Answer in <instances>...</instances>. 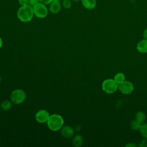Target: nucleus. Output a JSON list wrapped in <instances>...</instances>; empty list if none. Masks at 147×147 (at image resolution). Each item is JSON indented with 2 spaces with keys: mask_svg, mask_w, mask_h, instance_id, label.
<instances>
[{
  "mask_svg": "<svg viewBox=\"0 0 147 147\" xmlns=\"http://www.w3.org/2000/svg\"><path fill=\"white\" fill-rule=\"evenodd\" d=\"M145 119H146V115L143 111H138L136 113V119L138 122L141 123V124L142 123H144V122L145 121Z\"/></svg>",
  "mask_w": 147,
  "mask_h": 147,
  "instance_id": "13",
  "label": "nucleus"
},
{
  "mask_svg": "<svg viewBox=\"0 0 147 147\" xmlns=\"http://www.w3.org/2000/svg\"><path fill=\"white\" fill-rule=\"evenodd\" d=\"M49 116L50 115L48 111L45 110H40L36 114L35 117L38 122L42 123L47 122Z\"/></svg>",
  "mask_w": 147,
  "mask_h": 147,
  "instance_id": "7",
  "label": "nucleus"
},
{
  "mask_svg": "<svg viewBox=\"0 0 147 147\" xmlns=\"http://www.w3.org/2000/svg\"><path fill=\"white\" fill-rule=\"evenodd\" d=\"M143 36L145 39L147 40V28L144 30V33H143Z\"/></svg>",
  "mask_w": 147,
  "mask_h": 147,
  "instance_id": "24",
  "label": "nucleus"
},
{
  "mask_svg": "<svg viewBox=\"0 0 147 147\" xmlns=\"http://www.w3.org/2000/svg\"><path fill=\"white\" fill-rule=\"evenodd\" d=\"M118 89L122 94L127 95L133 91L134 86L130 82L125 80L118 84Z\"/></svg>",
  "mask_w": 147,
  "mask_h": 147,
  "instance_id": "6",
  "label": "nucleus"
},
{
  "mask_svg": "<svg viewBox=\"0 0 147 147\" xmlns=\"http://www.w3.org/2000/svg\"><path fill=\"white\" fill-rule=\"evenodd\" d=\"M137 51L142 53L147 52V40L144 39L139 41L137 45Z\"/></svg>",
  "mask_w": 147,
  "mask_h": 147,
  "instance_id": "11",
  "label": "nucleus"
},
{
  "mask_svg": "<svg viewBox=\"0 0 147 147\" xmlns=\"http://www.w3.org/2000/svg\"><path fill=\"white\" fill-rule=\"evenodd\" d=\"M49 5V10L53 14H57L61 10V3L60 0H52Z\"/></svg>",
  "mask_w": 147,
  "mask_h": 147,
  "instance_id": "8",
  "label": "nucleus"
},
{
  "mask_svg": "<svg viewBox=\"0 0 147 147\" xmlns=\"http://www.w3.org/2000/svg\"><path fill=\"white\" fill-rule=\"evenodd\" d=\"M102 90L107 94H112L118 88V84L113 79L105 80L102 84Z\"/></svg>",
  "mask_w": 147,
  "mask_h": 147,
  "instance_id": "3",
  "label": "nucleus"
},
{
  "mask_svg": "<svg viewBox=\"0 0 147 147\" xmlns=\"http://www.w3.org/2000/svg\"><path fill=\"white\" fill-rule=\"evenodd\" d=\"M18 3L21 6L29 5V0H18Z\"/></svg>",
  "mask_w": 147,
  "mask_h": 147,
  "instance_id": "19",
  "label": "nucleus"
},
{
  "mask_svg": "<svg viewBox=\"0 0 147 147\" xmlns=\"http://www.w3.org/2000/svg\"><path fill=\"white\" fill-rule=\"evenodd\" d=\"M61 134L64 138H69L73 136L74 130L71 127L69 126H65L61 128Z\"/></svg>",
  "mask_w": 147,
  "mask_h": 147,
  "instance_id": "9",
  "label": "nucleus"
},
{
  "mask_svg": "<svg viewBox=\"0 0 147 147\" xmlns=\"http://www.w3.org/2000/svg\"><path fill=\"white\" fill-rule=\"evenodd\" d=\"M34 15L39 18H45L48 13V9L45 5L38 2L33 6Z\"/></svg>",
  "mask_w": 147,
  "mask_h": 147,
  "instance_id": "5",
  "label": "nucleus"
},
{
  "mask_svg": "<svg viewBox=\"0 0 147 147\" xmlns=\"http://www.w3.org/2000/svg\"><path fill=\"white\" fill-rule=\"evenodd\" d=\"M138 146L140 147H147V141L146 140H142L138 144Z\"/></svg>",
  "mask_w": 147,
  "mask_h": 147,
  "instance_id": "20",
  "label": "nucleus"
},
{
  "mask_svg": "<svg viewBox=\"0 0 147 147\" xmlns=\"http://www.w3.org/2000/svg\"><path fill=\"white\" fill-rule=\"evenodd\" d=\"M114 79L115 80V81L119 84L120 83H121L122 82H123V81H125V76L123 73L121 72H119L117 73L114 78Z\"/></svg>",
  "mask_w": 147,
  "mask_h": 147,
  "instance_id": "14",
  "label": "nucleus"
},
{
  "mask_svg": "<svg viewBox=\"0 0 147 147\" xmlns=\"http://www.w3.org/2000/svg\"><path fill=\"white\" fill-rule=\"evenodd\" d=\"M74 1H81V0H72Z\"/></svg>",
  "mask_w": 147,
  "mask_h": 147,
  "instance_id": "26",
  "label": "nucleus"
},
{
  "mask_svg": "<svg viewBox=\"0 0 147 147\" xmlns=\"http://www.w3.org/2000/svg\"><path fill=\"white\" fill-rule=\"evenodd\" d=\"M83 6L88 10L94 9L96 5V0H81Z\"/></svg>",
  "mask_w": 147,
  "mask_h": 147,
  "instance_id": "10",
  "label": "nucleus"
},
{
  "mask_svg": "<svg viewBox=\"0 0 147 147\" xmlns=\"http://www.w3.org/2000/svg\"><path fill=\"white\" fill-rule=\"evenodd\" d=\"M38 2L42 3L44 5H49V3L52 1V0H38Z\"/></svg>",
  "mask_w": 147,
  "mask_h": 147,
  "instance_id": "21",
  "label": "nucleus"
},
{
  "mask_svg": "<svg viewBox=\"0 0 147 147\" xmlns=\"http://www.w3.org/2000/svg\"><path fill=\"white\" fill-rule=\"evenodd\" d=\"M25 99L26 94L22 90L16 89L11 93L10 99L11 102L15 104H20L22 103Z\"/></svg>",
  "mask_w": 147,
  "mask_h": 147,
  "instance_id": "4",
  "label": "nucleus"
},
{
  "mask_svg": "<svg viewBox=\"0 0 147 147\" xmlns=\"http://www.w3.org/2000/svg\"><path fill=\"white\" fill-rule=\"evenodd\" d=\"M17 14L21 21L23 22H29L34 16L33 7L29 5L21 6L17 11Z\"/></svg>",
  "mask_w": 147,
  "mask_h": 147,
  "instance_id": "1",
  "label": "nucleus"
},
{
  "mask_svg": "<svg viewBox=\"0 0 147 147\" xmlns=\"http://www.w3.org/2000/svg\"><path fill=\"white\" fill-rule=\"evenodd\" d=\"M62 5L65 9H69L72 6V2L71 0H63Z\"/></svg>",
  "mask_w": 147,
  "mask_h": 147,
  "instance_id": "18",
  "label": "nucleus"
},
{
  "mask_svg": "<svg viewBox=\"0 0 147 147\" xmlns=\"http://www.w3.org/2000/svg\"><path fill=\"white\" fill-rule=\"evenodd\" d=\"M1 76H0V82H1Z\"/></svg>",
  "mask_w": 147,
  "mask_h": 147,
  "instance_id": "27",
  "label": "nucleus"
},
{
  "mask_svg": "<svg viewBox=\"0 0 147 147\" xmlns=\"http://www.w3.org/2000/svg\"><path fill=\"white\" fill-rule=\"evenodd\" d=\"M83 143V138L79 134L76 135L72 140L73 145L76 147H79L82 145Z\"/></svg>",
  "mask_w": 147,
  "mask_h": 147,
  "instance_id": "12",
  "label": "nucleus"
},
{
  "mask_svg": "<svg viewBox=\"0 0 147 147\" xmlns=\"http://www.w3.org/2000/svg\"><path fill=\"white\" fill-rule=\"evenodd\" d=\"M2 45H3V41H2V38L0 37V48L2 47Z\"/></svg>",
  "mask_w": 147,
  "mask_h": 147,
  "instance_id": "25",
  "label": "nucleus"
},
{
  "mask_svg": "<svg viewBox=\"0 0 147 147\" xmlns=\"http://www.w3.org/2000/svg\"><path fill=\"white\" fill-rule=\"evenodd\" d=\"M139 130L141 136L144 138H147V123L141 125Z\"/></svg>",
  "mask_w": 147,
  "mask_h": 147,
  "instance_id": "16",
  "label": "nucleus"
},
{
  "mask_svg": "<svg viewBox=\"0 0 147 147\" xmlns=\"http://www.w3.org/2000/svg\"><path fill=\"white\" fill-rule=\"evenodd\" d=\"M12 106L11 102L8 100H3L1 104V107L2 110L5 111H7L11 109Z\"/></svg>",
  "mask_w": 147,
  "mask_h": 147,
  "instance_id": "15",
  "label": "nucleus"
},
{
  "mask_svg": "<svg viewBox=\"0 0 147 147\" xmlns=\"http://www.w3.org/2000/svg\"><path fill=\"white\" fill-rule=\"evenodd\" d=\"M141 126V123L138 122L136 119L132 121L130 123V127L131 129L134 130H138L140 129V127Z\"/></svg>",
  "mask_w": 147,
  "mask_h": 147,
  "instance_id": "17",
  "label": "nucleus"
},
{
  "mask_svg": "<svg viewBox=\"0 0 147 147\" xmlns=\"http://www.w3.org/2000/svg\"><path fill=\"white\" fill-rule=\"evenodd\" d=\"M38 3V0H29V5H30L31 6H34L36 4Z\"/></svg>",
  "mask_w": 147,
  "mask_h": 147,
  "instance_id": "22",
  "label": "nucleus"
},
{
  "mask_svg": "<svg viewBox=\"0 0 147 147\" xmlns=\"http://www.w3.org/2000/svg\"><path fill=\"white\" fill-rule=\"evenodd\" d=\"M47 122L50 130L52 131H57L62 127L64 123V119L61 115L54 114L49 116Z\"/></svg>",
  "mask_w": 147,
  "mask_h": 147,
  "instance_id": "2",
  "label": "nucleus"
},
{
  "mask_svg": "<svg viewBox=\"0 0 147 147\" xmlns=\"http://www.w3.org/2000/svg\"><path fill=\"white\" fill-rule=\"evenodd\" d=\"M136 146H137L136 144L134 143H133V142H130L125 145L126 147H136Z\"/></svg>",
  "mask_w": 147,
  "mask_h": 147,
  "instance_id": "23",
  "label": "nucleus"
}]
</instances>
